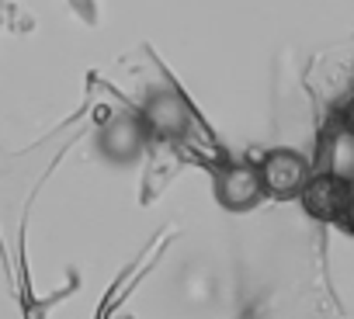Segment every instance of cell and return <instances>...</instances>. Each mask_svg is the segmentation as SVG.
<instances>
[{
    "mask_svg": "<svg viewBox=\"0 0 354 319\" xmlns=\"http://www.w3.org/2000/svg\"><path fill=\"white\" fill-rule=\"evenodd\" d=\"M330 153H333V164H330L326 174H337L344 181H354V139L351 135L333 139V149Z\"/></svg>",
    "mask_w": 354,
    "mask_h": 319,
    "instance_id": "cell-6",
    "label": "cell"
},
{
    "mask_svg": "<svg viewBox=\"0 0 354 319\" xmlns=\"http://www.w3.org/2000/svg\"><path fill=\"white\" fill-rule=\"evenodd\" d=\"M340 128H344V135H351L354 139V94L344 101V108H340Z\"/></svg>",
    "mask_w": 354,
    "mask_h": 319,
    "instance_id": "cell-8",
    "label": "cell"
},
{
    "mask_svg": "<svg viewBox=\"0 0 354 319\" xmlns=\"http://www.w3.org/2000/svg\"><path fill=\"white\" fill-rule=\"evenodd\" d=\"M142 146H146V125H142L139 115H129V111L108 118L97 132L101 156L108 160V164H118V167L136 164V160L142 156Z\"/></svg>",
    "mask_w": 354,
    "mask_h": 319,
    "instance_id": "cell-3",
    "label": "cell"
},
{
    "mask_svg": "<svg viewBox=\"0 0 354 319\" xmlns=\"http://www.w3.org/2000/svg\"><path fill=\"white\" fill-rule=\"evenodd\" d=\"M139 118H142V125L153 128L160 139H181V135L192 128V122H195V115H192L185 94L174 90V87H153V90L146 94V101H142V115H139Z\"/></svg>",
    "mask_w": 354,
    "mask_h": 319,
    "instance_id": "cell-2",
    "label": "cell"
},
{
    "mask_svg": "<svg viewBox=\"0 0 354 319\" xmlns=\"http://www.w3.org/2000/svg\"><path fill=\"white\" fill-rule=\"evenodd\" d=\"M216 198L226 212H250L261 205L264 188L254 164H230L216 174Z\"/></svg>",
    "mask_w": 354,
    "mask_h": 319,
    "instance_id": "cell-4",
    "label": "cell"
},
{
    "mask_svg": "<svg viewBox=\"0 0 354 319\" xmlns=\"http://www.w3.org/2000/svg\"><path fill=\"white\" fill-rule=\"evenodd\" d=\"M347 188H351V181H344V177H337V174H313L309 177V184L302 188V209L313 215V219H319V222H337V215H340V209H344V198H347Z\"/></svg>",
    "mask_w": 354,
    "mask_h": 319,
    "instance_id": "cell-5",
    "label": "cell"
},
{
    "mask_svg": "<svg viewBox=\"0 0 354 319\" xmlns=\"http://www.w3.org/2000/svg\"><path fill=\"white\" fill-rule=\"evenodd\" d=\"M337 226H340L347 236H354V181H351V188H347V198H344V209H340V215H337Z\"/></svg>",
    "mask_w": 354,
    "mask_h": 319,
    "instance_id": "cell-7",
    "label": "cell"
},
{
    "mask_svg": "<svg viewBox=\"0 0 354 319\" xmlns=\"http://www.w3.org/2000/svg\"><path fill=\"white\" fill-rule=\"evenodd\" d=\"M257 174H261V188L264 195L271 198H299L302 188L309 184L313 171H309V160L295 149H271L261 164H257Z\"/></svg>",
    "mask_w": 354,
    "mask_h": 319,
    "instance_id": "cell-1",
    "label": "cell"
}]
</instances>
